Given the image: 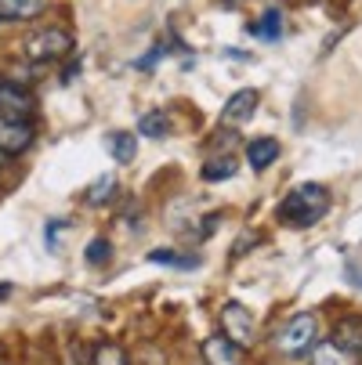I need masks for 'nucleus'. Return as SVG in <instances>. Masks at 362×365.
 <instances>
[{
  "label": "nucleus",
  "instance_id": "f257e3e1",
  "mask_svg": "<svg viewBox=\"0 0 362 365\" xmlns=\"http://www.w3.org/2000/svg\"><path fill=\"white\" fill-rule=\"evenodd\" d=\"M330 210V192L319 181H304L293 192H286V199L279 202V221L290 228H308L323 221Z\"/></svg>",
  "mask_w": 362,
  "mask_h": 365
},
{
  "label": "nucleus",
  "instance_id": "f03ea898",
  "mask_svg": "<svg viewBox=\"0 0 362 365\" xmlns=\"http://www.w3.org/2000/svg\"><path fill=\"white\" fill-rule=\"evenodd\" d=\"M276 351L290 354V358H304L308 351H312L319 344V322L312 311H301V315H293L276 336H272Z\"/></svg>",
  "mask_w": 362,
  "mask_h": 365
},
{
  "label": "nucleus",
  "instance_id": "7ed1b4c3",
  "mask_svg": "<svg viewBox=\"0 0 362 365\" xmlns=\"http://www.w3.org/2000/svg\"><path fill=\"white\" fill-rule=\"evenodd\" d=\"M69 47H73V36L66 29H44L26 40V58L29 62H59L62 55H69Z\"/></svg>",
  "mask_w": 362,
  "mask_h": 365
},
{
  "label": "nucleus",
  "instance_id": "20e7f679",
  "mask_svg": "<svg viewBox=\"0 0 362 365\" xmlns=\"http://www.w3.org/2000/svg\"><path fill=\"white\" fill-rule=\"evenodd\" d=\"M221 336H228V340L239 344V347L253 340V315H250L243 304L228 300V304L221 307Z\"/></svg>",
  "mask_w": 362,
  "mask_h": 365
},
{
  "label": "nucleus",
  "instance_id": "39448f33",
  "mask_svg": "<svg viewBox=\"0 0 362 365\" xmlns=\"http://www.w3.org/2000/svg\"><path fill=\"white\" fill-rule=\"evenodd\" d=\"M33 94L22 87V83H11V80H0V116L8 120H26L33 113Z\"/></svg>",
  "mask_w": 362,
  "mask_h": 365
},
{
  "label": "nucleus",
  "instance_id": "423d86ee",
  "mask_svg": "<svg viewBox=\"0 0 362 365\" xmlns=\"http://www.w3.org/2000/svg\"><path fill=\"white\" fill-rule=\"evenodd\" d=\"M33 145V127L26 120H8L0 116V152L4 155H19Z\"/></svg>",
  "mask_w": 362,
  "mask_h": 365
},
{
  "label": "nucleus",
  "instance_id": "0eeeda50",
  "mask_svg": "<svg viewBox=\"0 0 362 365\" xmlns=\"http://www.w3.org/2000/svg\"><path fill=\"white\" fill-rule=\"evenodd\" d=\"M203 358H206V365H243V347L232 344L228 336H206Z\"/></svg>",
  "mask_w": 362,
  "mask_h": 365
},
{
  "label": "nucleus",
  "instance_id": "6e6552de",
  "mask_svg": "<svg viewBox=\"0 0 362 365\" xmlns=\"http://www.w3.org/2000/svg\"><path fill=\"white\" fill-rule=\"evenodd\" d=\"M253 109H257V91H236L228 101H225V109H221V123H228V127H236V123H246L250 116H253Z\"/></svg>",
  "mask_w": 362,
  "mask_h": 365
},
{
  "label": "nucleus",
  "instance_id": "1a4fd4ad",
  "mask_svg": "<svg viewBox=\"0 0 362 365\" xmlns=\"http://www.w3.org/2000/svg\"><path fill=\"white\" fill-rule=\"evenodd\" d=\"M47 0H0V22H29L44 15Z\"/></svg>",
  "mask_w": 362,
  "mask_h": 365
},
{
  "label": "nucleus",
  "instance_id": "9d476101",
  "mask_svg": "<svg viewBox=\"0 0 362 365\" xmlns=\"http://www.w3.org/2000/svg\"><path fill=\"white\" fill-rule=\"evenodd\" d=\"M276 160H279V141L276 138H253L246 145V163L253 170H268Z\"/></svg>",
  "mask_w": 362,
  "mask_h": 365
},
{
  "label": "nucleus",
  "instance_id": "9b49d317",
  "mask_svg": "<svg viewBox=\"0 0 362 365\" xmlns=\"http://www.w3.org/2000/svg\"><path fill=\"white\" fill-rule=\"evenodd\" d=\"M333 344L344 347L348 354L362 358V319H341L333 326Z\"/></svg>",
  "mask_w": 362,
  "mask_h": 365
},
{
  "label": "nucleus",
  "instance_id": "f8f14e48",
  "mask_svg": "<svg viewBox=\"0 0 362 365\" xmlns=\"http://www.w3.org/2000/svg\"><path fill=\"white\" fill-rule=\"evenodd\" d=\"M312 351H316V354H312V365H355V361H358L355 354H348V351H344V347H337L333 340L316 344Z\"/></svg>",
  "mask_w": 362,
  "mask_h": 365
},
{
  "label": "nucleus",
  "instance_id": "ddd939ff",
  "mask_svg": "<svg viewBox=\"0 0 362 365\" xmlns=\"http://www.w3.org/2000/svg\"><path fill=\"white\" fill-rule=\"evenodd\" d=\"M109 148H113V160H116V163H131L134 155H138V141H134V134H124V130L109 134Z\"/></svg>",
  "mask_w": 362,
  "mask_h": 365
},
{
  "label": "nucleus",
  "instance_id": "4468645a",
  "mask_svg": "<svg viewBox=\"0 0 362 365\" xmlns=\"http://www.w3.org/2000/svg\"><path fill=\"white\" fill-rule=\"evenodd\" d=\"M171 130V120L156 109V113H145L141 120H138V134H145V138H164Z\"/></svg>",
  "mask_w": 362,
  "mask_h": 365
},
{
  "label": "nucleus",
  "instance_id": "2eb2a0df",
  "mask_svg": "<svg viewBox=\"0 0 362 365\" xmlns=\"http://www.w3.org/2000/svg\"><path fill=\"white\" fill-rule=\"evenodd\" d=\"M84 260H87L91 268H98V264H109V260H113V242H109V239H91V242H87Z\"/></svg>",
  "mask_w": 362,
  "mask_h": 365
},
{
  "label": "nucleus",
  "instance_id": "dca6fc26",
  "mask_svg": "<svg viewBox=\"0 0 362 365\" xmlns=\"http://www.w3.org/2000/svg\"><path fill=\"white\" fill-rule=\"evenodd\" d=\"M236 174V163L232 160H211L203 167V181H228Z\"/></svg>",
  "mask_w": 362,
  "mask_h": 365
},
{
  "label": "nucleus",
  "instance_id": "f3484780",
  "mask_svg": "<svg viewBox=\"0 0 362 365\" xmlns=\"http://www.w3.org/2000/svg\"><path fill=\"white\" fill-rule=\"evenodd\" d=\"M113 188H116V178H113V174H106V178H98V181L91 185V192H87V202H91V206H98V202H106V199L113 195Z\"/></svg>",
  "mask_w": 362,
  "mask_h": 365
},
{
  "label": "nucleus",
  "instance_id": "a211bd4d",
  "mask_svg": "<svg viewBox=\"0 0 362 365\" xmlns=\"http://www.w3.org/2000/svg\"><path fill=\"white\" fill-rule=\"evenodd\" d=\"M279 19H283L279 11H268L261 26H253V33H257V36H261V40H276V36L283 33V22H279Z\"/></svg>",
  "mask_w": 362,
  "mask_h": 365
},
{
  "label": "nucleus",
  "instance_id": "6ab92c4d",
  "mask_svg": "<svg viewBox=\"0 0 362 365\" xmlns=\"http://www.w3.org/2000/svg\"><path fill=\"white\" fill-rule=\"evenodd\" d=\"M149 260H152V264H178V268H192V264H199L196 257H174V253H167V250L149 253Z\"/></svg>",
  "mask_w": 362,
  "mask_h": 365
},
{
  "label": "nucleus",
  "instance_id": "aec40b11",
  "mask_svg": "<svg viewBox=\"0 0 362 365\" xmlns=\"http://www.w3.org/2000/svg\"><path fill=\"white\" fill-rule=\"evenodd\" d=\"M94 365H124V351L106 344V347H98L94 351Z\"/></svg>",
  "mask_w": 362,
  "mask_h": 365
},
{
  "label": "nucleus",
  "instance_id": "412c9836",
  "mask_svg": "<svg viewBox=\"0 0 362 365\" xmlns=\"http://www.w3.org/2000/svg\"><path fill=\"white\" fill-rule=\"evenodd\" d=\"M11 293V286H0V297H8Z\"/></svg>",
  "mask_w": 362,
  "mask_h": 365
},
{
  "label": "nucleus",
  "instance_id": "4be33fe9",
  "mask_svg": "<svg viewBox=\"0 0 362 365\" xmlns=\"http://www.w3.org/2000/svg\"><path fill=\"white\" fill-rule=\"evenodd\" d=\"M351 272H355V268H351ZM355 275H358V279H355V282H358V286H362V272H355Z\"/></svg>",
  "mask_w": 362,
  "mask_h": 365
},
{
  "label": "nucleus",
  "instance_id": "5701e85b",
  "mask_svg": "<svg viewBox=\"0 0 362 365\" xmlns=\"http://www.w3.org/2000/svg\"><path fill=\"white\" fill-rule=\"evenodd\" d=\"M0 170H4V152H0Z\"/></svg>",
  "mask_w": 362,
  "mask_h": 365
}]
</instances>
